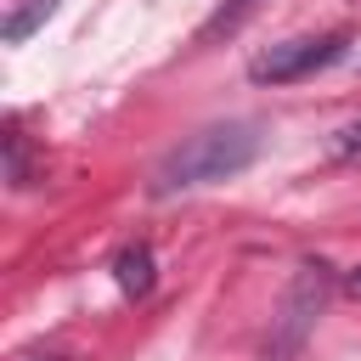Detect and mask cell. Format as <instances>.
<instances>
[{
    "instance_id": "cell-1",
    "label": "cell",
    "mask_w": 361,
    "mask_h": 361,
    "mask_svg": "<svg viewBox=\"0 0 361 361\" xmlns=\"http://www.w3.org/2000/svg\"><path fill=\"white\" fill-rule=\"evenodd\" d=\"M254 158H259V124H248V118L209 124V130L186 135V141H180V147L152 169V192H158V197H169V192L214 186V180L243 175Z\"/></svg>"
},
{
    "instance_id": "cell-2",
    "label": "cell",
    "mask_w": 361,
    "mask_h": 361,
    "mask_svg": "<svg viewBox=\"0 0 361 361\" xmlns=\"http://www.w3.org/2000/svg\"><path fill=\"white\" fill-rule=\"evenodd\" d=\"M344 34H293V39H276L265 45L254 62H248V79L254 85H293V79H310L316 68L338 62L344 56Z\"/></svg>"
},
{
    "instance_id": "cell-3",
    "label": "cell",
    "mask_w": 361,
    "mask_h": 361,
    "mask_svg": "<svg viewBox=\"0 0 361 361\" xmlns=\"http://www.w3.org/2000/svg\"><path fill=\"white\" fill-rule=\"evenodd\" d=\"M327 265L322 259H310V265H299V276H293V288H288V299H282V350H293L299 338H305V327L316 322V310L327 305Z\"/></svg>"
},
{
    "instance_id": "cell-4",
    "label": "cell",
    "mask_w": 361,
    "mask_h": 361,
    "mask_svg": "<svg viewBox=\"0 0 361 361\" xmlns=\"http://www.w3.org/2000/svg\"><path fill=\"white\" fill-rule=\"evenodd\" d=\"M113 276H118V288L124 293H152V248L147 243H130V248H118V259H113Z\"/></svg>"
},
{
    "instance_id": "cell-5",
    "label": "cell",
    "mask_w": 361,
    "mask_h": 361,
    "mask_svg": "<svg viewBox=\"0 0 361 361\" xmlns=\"http://www.w3.org/2000/svg\"><path fill=\"white\" fill-rule=\"evenodd\" d=\"M254 11H259V0H226V6H220V11H214V17L203 23V39H220V34H237V28H243V23L254 17Z\"/></svg>"
},
{
    "instance_id": "cell-6",
    "label": "cell",
    "mask_w": 361,
    "mask_h": 361,
    "mask_svg": "<svg viewBox=\"0 0 361 361\" xmlns=\"http://www.w3.org/2000/svg\"><path fill=\"white\" fill-rule=\"evenodd\" d=\"M51 11H56L51 0H34V6H23L17 17H6V45H23V39H28V34H34V28L51 17Z\"/></svg>"
},
{
    "instance_id": "cell-7",
    "label": "cell",
    "mask_w": 361,
    "mask_h": 361,
    "mask_svg": "<svg viewBox=\"0 0 361 361\" xmlns=\"http://www.w3.org/2000/svg\"><path fill=\"white\" fill-rule=\"evenodd\" d=\"M333 158H344V164H361V124H344V130H333Z\"/></svg>"
},
{
    "instance_id": "cell-8",
    "label": "cell",
    "mask_w": 361,
    "mask_h": 361,
    "mask_svg": "<svg viewBox=\"0 0 361 361\" xmlns=\"http://www.w3.org/2000/svg\"><path fill=\"white\" fill-rule=\"evenodd\" d=\"M344 293H350V299H361V265H355V271L344 276Z\"/></svg>"
}]
</instances>
